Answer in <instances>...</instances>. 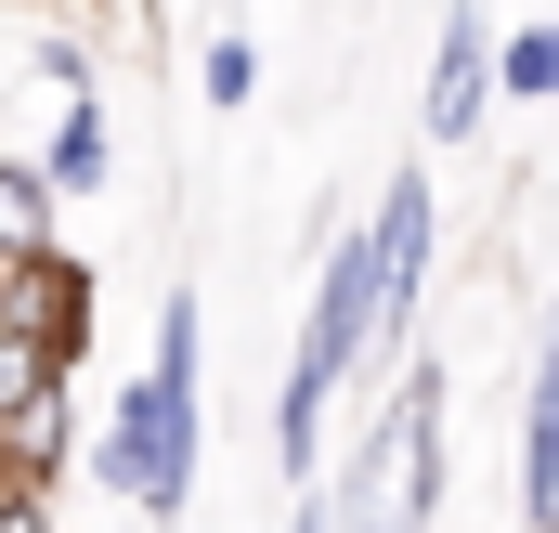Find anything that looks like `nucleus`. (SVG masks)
<instances>
[{
	"label": "nucleus",
	"instance_id": "obj_1",
	"mask_svg": "<svg viewBox=\"0 0 559 533\" xmlns=\"http://www.w3.org/2000/svg\"><path fill=\"white\" fill-rule=\"evenodd\" d=\"M92 495H118L131 521H182L195 508V469H209V325H195V286L156 299V352L105 416H92Z\"/></svg>",
	"mask_w": 559,
	"mask_h": 533
},
{
	"label": "nucleus",
	"instance_id": "obj_2",
	"mask_svg": "<svg viewBox=\"0 0 559 533\" xmlns=\"http://www.w3.org/2000/svg\"><path fill=\"white\" fill-rule=\"evenodd\" d=\"M455 378H442V352H404V378H378V403L352 416V455L325 469V495H338V533H429L442 521V469H455Z\"/></svg>",
	"mask_w": 559,
	"mask_h": 533
},
{
	"label": "nucleus",
	"instance_id": "obj_3",
	"mask_svg": "<svg viewBox=\"0 0 559 533\" xmlns=\"http://www.w3.org/2000/svg\"><path fill=\"white\" fill-rule=\"evenodd\" d=\"M365 248H378V378H404L417 312H429V261H442V196H429V169H391V182L365 196Z\"/></svg>",
	"mask_w": 559,
	"mask_h": 533
},
{
	"label": "nucleus",
	"instance_id": "obj_4",
	"mask_svg": "<svg viewBox=\"0 0 559 533\" xmlns=\"http://www.w3.org/2000/svg\"><path fill=\"white\" fill-rule=\"evenodd\" d=\"M508 92H495V26H481V0H455L442 13V39H429V92H417V131L429 143H481Z\"/></svg>",
	"mask_w": 559,
	"mask_h": 533
},
{
	"label": "nucleus",
	"instance_id": "obj_5",
	"mask_svg": "<svg viewBox=\"0 0 559 533\" xmlns=\"http://www.w3.org/2000/svg\"><path fill=\"white\" fill-rule=\"evenodd\" d=\"M0 312H13V325H39V339L79 365V352H92V261H79V248L13 261V273H0Z\"/></svg>",
	"mask_w": 559,
	"mask_h": 533
},
{
	"label": "nucleus",
	"instance_id": "obj_6",
	"mask_svg": "<svg viewBox=\"0 0 559 533\" xmlns=\"http://www.w3.org/2000/svg\"><path fill=\"white\" fill-rule=\"evenodd\" d=\"M559 521V299L534 325V365H521V533Z\"/></svg>",
	"mask_w": 559,
	"mask_h": 533
},
{
	"label": "nucleus",
	"instance_id": "obj_7",
	"mask_svg": "<svg viewBox=\"0 0 559 533\" xmlns=\"http://www.w3.org/2000/svg\"><path fill=\"white\" fill-rule=\"evenodd\" d=\"M39 169L66 182V209L118 182V118H105V92H66V105H52V143H39Z\"/></svg>",
	"mask_w": 559,
	"mask_h": 533
},
{
	"label": "nucleus",
	"instance_id": "obj_8",
	"mask_svg": "<svg viewBox=\"0 0 559 533\" xmlns=\"http://www.w3.org/2000/svg\"><path fill=\"white\" fill-rule=\"evenodd\" d=\"M495 92H508V105H559V13H521V26L495 39Z\"/></svg>",
	"mask_w": 559,
	"mask_h": 533
},
{
	"label": "nucleus",
	"instance_id": "obj_9",
	"mask_svg": "<svg viewBox=\"0 0 559 533\" xmlns=\"http://www.w3.org/2000/svg\"><path fill=\"white\" fill-rule=\"evenodd\" d=\"M195 105H222V118H235V105H261V39H248V26L195 39Z\"/></svg>",
	"mask_w": 559,
	"mask_h": 533
},
{
	"label": "nucleus",
	"instance_id": "obj_10",
	"mask_svg": "<svg viewBox=\"0 0 559 533\" xmlns=\"http://www.w3.org/2000/svg\"><path fill=\"white\" fill-rule=\"evenodd\" d=\"M0 533H52V482H26L13 455H0Z\"/></svg>",
	"mask_w": 559,
	"mask_h": 533
},
{
	"label": "nucleus",
	"instance_id": "obj_11",
	"mask_svg": "<svg viewBox=\"0 0 559 533\" xmlns=\"http://www.w3.org/2000/svg\"><path fill=\"white\" fill-rule=\"evenodd\" d=\"M534 533H559V521H534Z\"/></svg>",
	"mask_w": 559,
	"mask_h": 533
}]
</instances>
